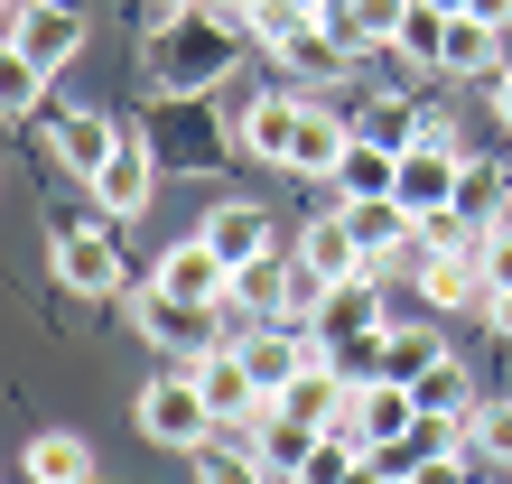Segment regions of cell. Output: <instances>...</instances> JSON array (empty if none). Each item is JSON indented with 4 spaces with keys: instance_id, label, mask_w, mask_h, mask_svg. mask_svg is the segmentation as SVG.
<instances>
[{
    "instance_id": "obj_30",
    "label": "cell",
    "mask_w": 512,
    "mask_h": 484,
    "mask_svg": "<svg viewBox=\"0 0 512 484\" xmlns=\"http://www.w3.org/2000/svg\"><path fill=\"white\" fill-rule=\"evenodd\" d=\"M457 438L475 447V457H494V466H512V401H475Z\"/></svg>"
},
{
    "instance_id": "obj_34",
    "label": "cell",
    "mask_w": 512,
    "mask_h": 484,
    "mask_svg": "<svg viewBox=\"0 0 512 484\" xmlns=\"http://www.w3.org/2000/svg\"><path fill=\"white\" fill-rule=\"evenodd\" d=\"M410 484H466V457H457V447H438V457L410 466Z\"/></svg>"
},
{
    "instance_id": "obj_8",
    "label": "cell",
    "mask_w": 512,
    "mask_h": 484,
    "mask_svg": "<svg viewBox=\"0 0 512 484\" xmlns=\"http://www.w3.org/2000/svg\"><path fill=\"white\" fill-rule=\"evenodd\" d=\"M131 317H140V336H159V345H177V354H205V336H215L224 308H196V298L140 280V289H131Z\"/></svg>"
},
{
    "instance_id": "obj_12",
    "label": "cell",
    "mask_w": 512,
    "mask_h": 484,
    "mask_svg": "<svg viewBox=\"0 0 512 484\" xmlns=\"http://www.w3.org/2000/svg\"><path fill=\"white\" fill-rule=\"evenodd\" d=\"M345 429L364 438V447H382V438H410V429H419V401H410V382H391V373H373L364 391H354V410H345Z\"/></svg>"
},
{
    "instance_id": "obj_9",
    "label": "cell",
    "mask_w": 512,
    "mask_h": 484,
    "mask_svg": "<svg viewBox=\"0 0 512 484\" xmlns=\"http://www.w3.org/2000/svg\"><path fill=\"white\" fill-rule=\"evenodd\" d=\"M159 289H177V298H196V308H233V261L215 252V242H177V252H159V270H149Z\"/></svg>"
},
{
    "instance_id": "obj_6",
    "label": "cell",
    "mask_w": 512,
    "mask_h": 484,
    "mask_svg": "<svg viewBox=\"0 0 512 484\" xmlns=\"http://www.w3.org/2000/svg\"><path fill=\"white\" fill-rule=\"evenodd\" d=\"M10 47L28 56V66H75V47H84V19L66 10V0H10Z\"/></svg>"
},
{
    "instance_id": "obj_33",
    "label": "cell",
    "mask_w": 512,
    "mask_h": 484,
    "mask_svg": "<svg viewBox=\"0 0 512 484\" xmlns=\"http://www.w3.org/2000/svg\"><path fill=\"white\" fill-rule=\"evenodd\" d=\"M354 19H364L373 47H391V38H401V19H410V0H354Z\"/></svg>"
},
{
    "instance_id": "obj_21",
    "label": "cell",
    "mask_w": 512,
    "mask_h": 484,
    "mask_svg": "<svg viewBox=\"0 0 512 484\" xmlns=\"http://www.w3.org/2000/svg\"><path fill=\"white\" fill-rule=\"evenodd\" d=\"M28 484H94V447L75 429H38L28 438Z\"/></svg>"
},
{
    "instance_id": "obj_38",
    "label": "cell",
    "mask_w": 512,
    "mask_h": 484,
    "mask_svg": "<svg viewBox=\"0 0 512 484\" xmlns=\"http://www.w3.org/2000/svg\"><path fill=\"white\" fill-rule=\"evenodd\" d=\"M177 10H196V0H149V19H177Z\"/></svg>"
},
{
    "instance_id": "obj_24",
    "label": "cell",
    "mask_w": 512,
    "mask_h": 484,
    "mask_svg": "<svg viewBox=\"0 0 512 484\" xmlns=\"http://www.w3.org/2000/svg\"><path fill=\"white\" fill-rule=\"evenodd\" d=\"M196 484H261V447H252L243 429L205 438V447H196Z\"/></svg>"
},
{
    "instance_id": "obj_13",
    "label": "cell",
    "mask_w": 512,
    "mask_h": 484,
    "mask_svg": "<svg viewBox=\"0 0 512 484\" xmlns=\"http://www.w3.org/2000/svg\"><path fill=\"white\" fill-rule=\"evenodd\" d=\"M270 56L289 66V84H298V94H308V84H345V75H354V47H345L326 19H317V28H298V38H280Z\"/></svg>"
},
{
    "instance_id": "obj_29",
    "label": "cell",
    "mask_w": 512,
    "mask_h": 484,
    "mask_svg": "<svg viewBox=\"0 0 512 484\" xmlns=\"http://www.w3.org/2000/svg\"><path fill=\"white\" fill-rule=\"evenodd\" d=\"M354 466H364V438H354V429H326L317 457L298 466V484H354Z\"/></svg>"
},
{
    "instance_id": "obj_20",
    "label": "cell",
    "mask_w": 512,
    "mask_h": 484,
    "mask_svg": "<svg viewBox=\"0 0 512 484\" xmlns=\"http://www.w3.org/2000/svg\"><path fill=\"white\" fill-rule=\"evenodd\" d=\"M345 140H354V121H345V112H326V103L308 94V121H298V149H289V168H298V177H336Z\"/></svg>"
},
{
    "instance_id": "obj_4",
    "label": "cell",
    "mask_w": 512,
    "mask_h": 484,
    "mask_svg": "<svg viewBox=\"0 0 512 484\" xmlns=\"http://www.w3.org/2000/svg\"><path fill=\"white\" fill-rule=\"evenodd\" d=\"M187 373H196V391H205V401H215V419H224V429H252V419L270 410V391L252 382L243 345H205V354H187Z\"/></svg>"
},
{
    "instance_id": "obj_2",
    "label": "cell",
    "mask_w": 512,
    "mask_h": 484,
    "mask_svg": "<svg viewBox=\"0 0 512 484\" xmlns=\"http://www.w3.org/2000/svg\"><path fill=\"white\" fill-rule=\"evenodd\" d=\"M140 429L159 438V447H187V457H196V447L215 438L224 419H215V401L196 391V373H159V382L140 391Z\"/></svg>"
},
{
    "instance_id": "obj_28",
    "label": "cell",
    "mask_w": 512,
    "mask_h": 484,
    "mask_svg": "<svg viewBox=\"0 0 512 484\" xmlns=\"http://www.w3.org/2000/svg\"><path fill=\"white\" fill-rule=\"evenodd\" d=\"M373 354H382V373H391V382H419V373H429V363H438L447 345L429 336V326H391V336H382Z\"/></svg>"
},
{
    "instance_id": "obj_5",
    "label": "cell",
    "mask_w": 512,
    "mask_h": 484,
    "mask_svg": "<svg viewBox=\"0 0 512 484\" xmlns=\"http://www.w3.org/2000/svg\"><path fill=\"white\" fill-rule=\"evenodd\" d=\"M336 215L354 224V242H364V270H391V261L419 252V215H410L401 196H345Z\"/></svg>"
},
{
    "instance_id": "obj_3",
    "label": "cell",
    "mask_w": 512,
    "mask_h": 484,
    "mask_svg": "<svg viewBox=\"0 0 512 484\" xmlns=\"http://www.w3.org/2000/svg\"><path fill=\"white\" fill-rule=\"evenodd\" d=\"M47 252H56V280H66L75 298H112L131 280V261H122V242H112V224H84V233H47Z\"/></svg>"
},
{
    "instance_id": "obj_35",
    "label": "cell",
    "mask_w": 512,
    "mask_h": 484,
    "mask_svg": "<svg viewBox=\"0 0 512 484\" xmlns=\"http://www.w3.org/2000/svg\"><path fill=\"white\" fill-rule=\"evenodd\" d=\"M485 317H494V336L512 345V289H494V298H485Z\"/></svg>"
},
{
    "instance_id": "obj_36",
    "label": "cell",
    "mask_w": 512,
    "mask_h": 484,
    "mask_svg": "<svg viewBox=\"0 0 512 484\" xmlns=\"http://www.w3.org/2000/svg\"><path fill=\"white\" fill-rule=\"evenodd\" d=\"M494 112H503V121H512V66H503V75H494Z\"/></svg>"
},
{
    "instance_id": "obj_1",
    "label": "cell",
    "mask_w": 512,
    "mask_h": 484,
    "mask_svg": "<svg viewBox=\"0 0 512 484\" xmlns=\"http://www.w3.org/2000/svg\"><path fill=\"white\" fill-rule=\"evenodd\" d=\"M233 38H252L243 19H215L196 0V10H177L159 19V38H149V94H168V103H196V94H215V84L233 75Z\"/></svg>"
},
{
    "instance_id": "obj_10",
    "label": "cell",
    "mask_w": 512,
    "mask_h": 484,
    "mask_svg": "<svg viewBox=\"0 0 512 484\" xmlns=\"http://www.w3.org/2000/svg\"><path fill=\"white\" fill-rule=\"evenodd\" d=\"M419 298H429L438 317L485 308V298H494V280H485V261H475V242H457V252H419Z\"/></svg>"
},
{
    "instance_id": "obj_22",
    "label": "cell",
    "mask_w": 512,
    "mask_h": 484,
    "mask_svg": "<svg viewBox=\"0 0 512 484\" xmlns=\"http://www.w3.org/2000/svg\"><path fill=\"white\" fill-rule=\"evenodd\" d=\"M298 261L326 270V280H354V270H364V242H354V224H345V215H317L308 233H298Z\"/></svg>"
},
{
    "instance_id": "obj_25",
    "label": "cell",
    "mask_w": 512,
    "mask_h": 484,
    "mask_svg": "<svg viewBox=\"0 0 512 484\" xmlns=\"http://www.w3.org/2000/svg\"><path fill=\"white\" fill-rule=\"evenodd\" d=\"M494 38H503L494 19L457 10V19H447V75H503V66H494Z\"/></svg>"
},
{
    "instance_id": "obj_37",
    "label": "cell",
    "mask_w": 512,
    "mask_h": 484,
    "mask_svg": "<svg viewBox=\"0 0 512 484\" xmlns=\"http://www.w3.org/2000/svg\"><path fill=\"white\" fill-rule=\"evenodd\" d=\"M205 10H215V19H252V0H205Z\"/></svg>"
},
{
    "instance_id": "obj_14",
    "label": "cell",
    "mask_w": 512,
    "mask_h": 484,
    "mask_svg": "<svg viewBox=\"0 0 512 484\" xmlns=\"http://www.w3.org/2000/svg\"><path fill=\"white\" fill-rule=\"evenodd\" d=\"M47 140H56V159H66V177H75V187H94L122 131H112L103 112H56V121H47Z\"/></svg>"
},
{
    "instance_id": "obj_7",
    "label": "cell",
    "mask_w": 512,
    "mask_h": 484,
    "mask_svg": "<svg viewBox=\"0 0 512 484\" xmlns=\"http://www.w3.org/2000/svg\"><path fill=\"white\" fill-rule=\"evenodd\" d=\"M317 336L326 345H382L391 336V308H382V280H373V270H354V280H336V298H326V308H317Z\"/></svg>"
},
{
    "instance_id": "obj_32",
    "label": "cell",
    "mask_w": 512,
    "mask_h": 484,
    "mask_svg": "<svg viewBox=\"0 0 512 484\" xmlns=\"http://www.w3.org/2000/svg\"><path fill=\"white\" fill-rule=\"evenodd\" d=\"M475 261H485V280L494 289H512V224L494 215V224H475Z\"/></svg>"
},
{
    "instance_id": "obj_19",
    "label": "cell",
    "mask_w": 512,
    "mask_h": 484,
    "mask_svg": "<svg viewBox=\"0 0 512 484\" xmlns=\"http://www.w3.org/2000/svg\"><path fill=\"white\" fill-rule=\"evenodd\" d=\"M410 401H419V419H438V429H466V410H475V382H466V363H457V354H438L429 373L410 382Z\"/></svg>"
},
{
    "instance_id": "obj_17",
    "label": "cell",
    "mask_w": 512,
    "mask_h": 484,
    "mask_svg": "<svg viewBox=\"0 0 512 484\" xmlns=\"http://www.w3.org/2000/svg\"><path fill=\"white\" fill-rule=\"evenodd\" d=\"M243 438L261 447V466H289V475H298V466L317 457V438H326V429H317V419H298V410H280V401H270V410L252 419Z\"/></svg>"
},
{
    "instance_id": "obj_27",
    "label": "cell",
    "mask_w": 512,
    "mask_h": 484,
    "mask_svg": "<svg viewBox=\"0 0 512 484\" xmlns=\"http://www.w3.org/2000/svg\"><path fill=\"white\" fill-rule=\"evenodd\" d=\"M326 19V0H252V47H280V38H298V28H317Z\"/></svg>"
},
{
    "instance_id": "obj_23",
    "label": "cell",
    "mask_w": 512,
    "mask_h": 484,
    "mask_svg": "<svg viewBox=\"0 0 512 484\" xmlns=\"http://www.w3.org/2000/svg\"><path fill=\"white\" fill-rule=\"evenodd\" d=\"M289 270L298 261H280V252L243 261V270H233V308H243V317H289Z\"/></svg>"
},
{
    "instance_id": "obj_15",
    "label": "cell",
    "mask_w": 512,
    "mask_h": 484,
    "mask_svg": "<svg viewBox=\"0 0 512 484\" xmlns=\"http://www.w3.org/2000/svg\"><path fill=\"white\" fill-rule=\"evenodd\" d=\"M149 168H159V149H149V140H112V159H103V177H94V196L112 205V215H140V205H149Z\"/></svg>"
},
{
    "instance_id": "obj_18",
    "label": "cell",
    "mask_w": 512,
    "mask_h": 484,
    "mask_svg": "<svg viewBox=\"0 0 512 484\" xmlns=\"http://www.w3.org/2000/svg\"><path fill=\"white\" fill-rule=\"evenodd\" d=\"M196 233L215 242L233 270H243V261H261V252H280V242H270V215H261V205H243V196H233V205H215V215H205Z\"/></svg>"
},
{
    "instance_id": "obj_16",
    "label": "cell",
    "mask_w": 512,
    "mask_h": 484,
    "mask_svg": "<svg viewBox=\"0 0 512 484\" xmlns=\"http://www.w3.org/2000/svg\"><path fill=\"white\" fill-rule=\"evenodd\" d=\"M326 187H336V205H345V196H391V187H401V149H382V140H364V131H354Z\"/></svg>"
},
{
    "instance_id": "obj_31",
    "label": "cell",
    "mask_w": 512,
    "mask_h": 484,
    "mask_svg": "<svg viewBox=\"0 0 512 484\" xmlns=\"http://www.w3.org/2000/svg\"><path fill=\"white\" fill-rule=\"evenodd\" d=\"M38 94H47V66H28V56L10 47V56H0V112L28 121V112H38Z\"/></svg>"
},
{
    "instance_id": "obj_11",
    "label": "cell",
    "mask_w": 512,
    "mask_h": 484,
    "mask_svg": "<svg viewBox=\"0 0 512 484\" xmlns=\"http://www.w3.org/2000/svg\"><path fill=\"white\" fill-rule=\"evenodd\" d=\"M298 121H308V94H252L243 103V140L252 159H270V168H289V149H298Z\"/></svg>"
},
{
    "instance_id": "obj_26",
    "label": "cell",
    "mask_w": 512,
    "mask_h": 484,
    "mask_svg": "<svg viewBox=\"0 0 512 484\" xmlns=\"http://www.w3.org/2000/svg\"><path fill=\"white\" fill-rule=\"evenodd\" d=\"M447 19H457V10H438V0H410V19H401V38H391V47H401L410 66H447Z\"/></svg>"
}]
</instances>
